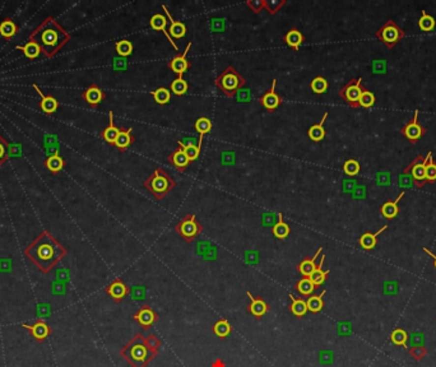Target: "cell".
I'll list each match as a JSON object with an SVG mask.
<instances>
[{"label": "cell", "instance_id": "5b68a950", "mask_svg": "<svg viewBox=\"0 0 436 367\" xmlns=\"http://www.w3.org/2000/svg\"><path fill=\"white\" fill-rule=\"evenodd\" d=\"M214 85L220 88L227 97H235L240 89H242L246 85V79L233 68V66H227L226 69L221 73L216 78Z\"/></svg>", "mask_w": 436, "mask_h": 367}, {"label": "cell", "instance_id": "ac0fdd59", "mask_svg": "<svg viewBox=\"0 0 436 367\" xmlns=\"http://www.w3.org/2000/svg\"><path fill=\"white\" fill-rule=\"evenodd\" d=\"M167 161H169V163H171L177 171H180V172H184V171L190 166V163H192L189 161V158L186 157V154L184 153L181 147H179L177 149H175L173 153L169 154V156H167Z\"/></svg>", "mask_w": 436, "mask_h": 367}, {"label": "cell", "instance_id": "ee69618b", "mask_svg": "<svg viewBox=\"0 0 436 367\" xmlns=\"http://www.w3.org/2000/svg\"><path fill=\"white\" fill-rule=\"evenodd\" d=\"M418 27L424 32H430L435 28V19L429 16L425 10H422V17L418 19Z\"/></svg>", "mask_w": 436, "mask_h": 367}, {"label": "cell", "instance_id": "8992f818", "mask_svg": "<svg viewBox=\"0 0 436 367\" xmlns=\"http://www.w3.org/2000/svg\"><path fill=\"white\" fill-rule=\"evenodd\" d=\"M175 231L181 236L186 242H193L202 232L203 226L197 221L194 214H186L175 226Z\"/></svg>", "mask_w": 436, "mask_h": 367}, {"label": "cell", "instance_id": "2e32d148", "mask_svg": "<svg viewBox=\"0 0 436 367\" xmlns=\"http://www.w3.org/2000/svg\"><path fill=\"white\" fill-rule=\"evenodd\" d=\"M246 295H248L249 300H250V305L248 306V311L253 315V316L259 319V317H263L264 315L269 311V306H268V304L264 301L263 298L254 297L250 291L246 292Z\"/></svg>", "mask_w": 436, "mask_h": 367}, {"label": "cell", "instance_id": "c3c4849f", "mask_svg": "<svg viewBox=\"0 0 436 367\" xmlns=\"http://www.w3.org/2000/svg\"><path fill=\"white\" fill-rule=\"evenodd\" d=\"M10 157V145L5 139L0 135V167L3 166Z\"/></svg>", "mask_w": 436, "mask_h": 367}, {"label": "cell", "instance_id": "5bb4252c", "mask_svg": "<svg viewBox=\"0 0 436 367\" xmlns=\"http://www.w3.org/2000/svg\"><path fill=\"white\" fill-rule=\"evenodd\" d=\"M22 326L25 328V329H27L29 333H31L32 337H33L36 342H38V343L45 342V340H46V339L51 336V333H53V329H51L50 326L47 325L45 321L40 320V319H38L35 324H32V325H29V324H22Z\"/></svg>", "mask_w": 436, "mask_h": 367}, {"label": "cell", "instance_id": "ffe728a7", "mask_svg": "<svg viewBox=\"0 0 436 367\" xmlns=\"http://www.w3.org/2000/svg\"><path fill=\"white\" fill-rule=\"evenodd\" d=\"M149 26H151V28L154 29V31H162L165 33V36L167 37L169 42L174 46L176 51H179V46L174 42V40L170 37L169 35V31H167V18L162 14H154L151 19H149Z\"/></svg>", "mask_w": 436, "mask_h": 367}, {"label": "cell", "instance_id": "bcb514c9", "mask_svg": "<svg viewBox=\"0 0 436 367\" xmlns=\"http://www.w3.org/2000/svg\"><path fill=\"white\" fill-rule=\"evenodd\" d=\"M286 0H265V3H264V9L267 10L269 14L274 16L279 10L282 9V6L286 5Z\"/></svg>", "mask_w": 436, "mask_h": 367}, {"label": "cell", "instance_id": "816d5d0a", "mask_svg": "<svg viewBox=\"0 0 436 367\" xmlns=\"http://www.w3.org/2000/svg\"><path fill=\"white\" fill-rule=\"evenodd\" d=\"M408 353H409L416 361H422L425 356L427 355V351L425 347H422V345H417V347L408 348Z\"/></svg>", "mask_w": 436, "mask_h": 367}, {"label": "cell", "instance_id": "6f0895ef", "mask_svg": "<svg viewBox=\"0 0 436 367\" xmlns=\"http://www.w3.org/2000/svg\"><path fill=\"white\" fill-rule=\"evenodd\" d=\"M210 367H226V364H225V362H223L221 358H217L216 361L212 364V366Z\"/></svg>", "mask_w": 436, "mask_h": 367}, {"label": "cell", "instance_id": "484cf974", "mask_svg": "<svg viewBox=\"0 0 436 367\" xmlns=\"http://www.w3.org/2000/svg\"><path fill=\"white\" fill-rule=\"evenodd\" d=\"M386 228H388V225H385L384 227H381V228H380L379 231L375 233L365 232L364 235L361 236L360 239H358V244L361 245V248L365 249V250H373V249L378 245V236L383 232V231H385Z\"/></svg>", "mask_w": 436, "mask_h": 367}, {"label": "cell", "instance_id": "ba28073f", "mask_svg": "<svg viewBox=\"0 0 436 367\" xmlns=\"http://www.w3.org/2000/svg\"><path fill=\"white\" fill-rule=\"evenodd\" d=\"M361 82L362 78L357 79H351V81L345 85V87L339 91V96L341 98L347 102L351 107L353 109H357L358 107V100H360V96L364 91V88L361 87Z\"/></svg>", "mask_w": 436, "mask_h": 367}, {"label": "cell", "instance_id": "f35d334b", "mask_svg": "<svg viewBox=\"0 0 436 367\" xmlns=\"http://www.w3.org/2000/svg\"><path fill=\"white\" fill-rule=\"evenodd\" d=\"M115 50H116L117 55L120 57H126L130 56L134 50V46H133V42L129 40H120L115 44Z\"/></svg>", "mask_w": 436, "mask_h": 367}, {"label": "cell", "instance_id": "9a60e30c", "mask_svg": "<svg viewBox=\"0 0 436 367\" xmlns=\"http://www.w3.org/2000/svg\"><path fill=\"white\" fill-rule=\"evenodd\" d=\"M105 292L113 298L114 302L120 304L130 293V289H129L128 285L122 282L120 278H116V280L113 281L110 284L107 285L106 288H105Z\"/></svg>", "mask_w": 436, "mask_h": 367}, {"label": "cell", "instance_id": "d590c367", "mask_svg": "<svg viewBox=\"0 0 436 367\" xmlns=\"http://www.w3.org/2000/svg\"><path fill=\"white\" fill-rule=\"evenodd\" d=\"M45 166L51 173H59L65 167V161L60 154H53L45 161Z\"/></svg>", "mask_w": 436, "mask_h": 367}, {"label": "cell", "instance_id": "74e56055", "mask_svg": "<svg viewBox=\"0 0 436 367\" xmlns=\"http://www.w3.org/2000/svg\"><path fill=\"white\" fill-rule=\"evenodd\" d=\"M296 289H297V292L300 295L304 296V297H308V296H311L314 293V291L317 289V285L311 282L310 278L304 277L302 280H300L297 282V284H296Z\"/></svg>", "mask_w": 436, "mask_h": 367}, {"label": "cell", "instance_id": "db71d44e", "mask_svg": "<svg viewBox=\"0 0 436 367\" xmlns=\"http://www.w3.org/2000/svg\"><path fill=\"white\" fill-rule=\"evenodd\" d=\"M236 98H237L238 102H249L251 98V93L249 89H240V91L236 93Z\"/></svg>", "mask_w": 436, "mask_h": 367}, {"label": "cell", "instance_id": "e0dca14e", "mask_svg": "<svg viewBox=\"0 0 436 367\" xmlns=\"http://www.w3.org/2000/svg\"><path fill=\"white\" fill-rule=\"evenodd\" d=\"M82 98L91 107H96L106 98V93L97 85H92L82 93Z\"/></svg>", "mask_w": 436, "mask_h": 367}, {"label": "cell", "instance_id": "11a10c76", "mask_svg": "<svg viewBox=\"0 0 436 367\" xmlns=\"http://www.w3.org/2000/svg\"><path fill=\"white\" fill-rule=\"evenodd\" d=\"M114 68L116 70H124L128 68V64L122 57H117V59L114 60Z\"/></svg>", "mask_w": 436, "mask_h": 367}, {"label": "cell", "instance_id": "4dcf8cb0", "mask_svg": "<svg viewBox=\"0 0 436 367\" xmlns=\"http://www.w3.org/2000/svg\"><path fill=\"white\" fill-rule=\"evenodd\" d=\"M324 260H325V255H323V256H321V260H320V263L318 264L317 269H315L314 272L311 273V276L309 277L311 282L317 285V288L323 284L324 282H325V280L328 278V274L330 273V270H323Z\"/></svg>", "mask_w": 436, "mask_h": 367}, {"label": "cell", "instance_id": "d6a6232c", "mask_svg": "<svg viewBox=\"0 0 436 367\" xmlns=\"http://www.w3.org/2000/svg\"><path fill=\"white\" fill-rule=\"evenodd\" d=\"M17 32H18V27L12 19L6 18L0 22V36L5 38V40H10V38L14 37L17 35Z\"/></svg>", "mask_w": 436, "mask_h": 367}, {"label": "cell", "instance_id": "9c48e42d", "mask_svg": "<svg viewBox=\"0 0 436 367\" xmlns=\"http://www.w3.org/2000/svg\"><path fill=\"white\" fill-rule=\"evenodd\" d=\"M431 152L427 153L426 157H422V156H418L413 162L405 169V173L409 172L411 171V175L413 177V180L418 184V186H424L425 182H426V176H425V167H426L427 162L431 158Z\"/></svg>", "mask_w": 436, "mask_h": 367}, {"label": "cell", "instance_id": "f907efd6", "mask_svg": "<svg viewBox=\"0 0 436 367\" xmlns=\"http://www.w3.org/2000/svg\"><path fill=\"white\" fill-rule=\"evenodd\" d=\"M425 176H426L427 182L436 181V163L433 161V156L425 167Z\"/></svg>", "mask_w": 436, "mask_h": 367}, {"label": "cell", "instance_id": "7c38bea8", "mask_svg": "<svg viewBox=\"0 0 436 367\" xmlns=\"http://www.w3.org/2000/svg\"><path fill=\"white\" fill-rule=\"evenodd\" d=\"M276 85L277 81L276 79H273V81H272V85H270V89H268V91L259 98V102H261V104L263 105L264 109L269 111V113L276 111L277 109L283 104L282 97L276 92Z\"/></svg>", "mask_w": 436, "mask_h": 367}, {"label": "cell", "instance_id": "1f68e13d", "mask_svg": "<svg viewBox=\"0 0 436 367\" xmlns=\"http://www.w3.org/2000/svg\"><path fill=\"white\" fill-rule=\"evenodd\" d=\"M195 130L199 133V141H198V148L202 149V143H203V137L205 134L212 130V121L208 117H199L197 121H195L194 125Z\"/></svg>", "mask_w": 436, "mask_h": 367}, {"label": "cell", "instance_id": "b9f144b4", "mask_svg": "<svg viewBox=\"0 0 436 367\" xmlns=\"http://www.w3.org/2000/svg\"><path fill=\"white\" fill-rule=\"evenodd\" d=\"M390 340H392L393 344L401 345L403 348L407 349V340H408V334L406 330H403L402 328H398L394 332L390 334Z\"/></svg>", "mask_w": 436, "mask_h": 367}, {"label": "cell", "instance_id": "60d3db41", "mask_svg": "<svg viewBox=\"0 0 436 367\" xmlns=\"http://www.w3.org/2000/svg\"><path fill=\"white\" fill-rule=\"evenodd\" d=\"M170 89H171V92H173L174 94H176V96H182V94H185L186 92L189 91V83L185 81V79L182 78V77H177V78L171 83Z\"/></svg>", "mask_w": 436, "mask_h": 367}, {"label": "cell", "instance_id": "680465c9", "mask_svg": "<svg viewBox=\"0 0 436 367\" xmlns=\"http://www.w3.org/2000/svg\"><path fill=\"white\" fill-rule=\"evenodd\" d=\"M424 251H425V253H426L427 255H430V256L433 257V259H434V265H435V269H436V255L433 254V253H431V251L429 250V249H427V248H424Z\"/></svg>", "mask_w": 436, "mask_h": 367}, {"label": "cell", "instance_id": "f5cc1de1", "mask_svg": "<svg viewBox=\"0 0 436 367\" xmlns=\"http://www.w3.org/2000/svg\"><path fill=\"white\" fill-rule=\"evenodd\" d=\"M264 3H265V0H249V1H246V5L258 14L264 9Z\"/></svg>", "mask_w": 436, "mask_h": 367}, {"label": "cell", "instance_id": "cb8c5ba5", "mask_svg": "<svg viewBox=\"0 0 436 367\" xmlns=\"http://www.w3.org/2000/svg\"><path fill=\"white\" fill-rule=\"evenodd\" d=\"M119 133H120V128H117V126L115 125V122H114V113L113 111H110V113H109V125L104 129V132L101 133V138L104 139L107 144L114 145Z\"/></svg>", "mask_w": 436, "mask_h": 367}, {"label": "cell", "instance_id": "7a4b0ae2", "mask_svg": "<svg viewBox=\"0 0 436 367\" xmlns=\"http://www.w3.org/2000/svg\"><path fill=\"white\" fill-rule=\"evenodd\" d=\"M161 345L162 342L153 334L145 337L141 333H137L120 349V356L132 367H147L158 355Z\"/></svg>", "mask_w": 436, "mask_h": 367}, {"label": "cell", "instance_id": "f1b7e54d", "mask_svg": "<svg viewBox=\"0 0 436 367\" xmlns=\"http://www.w3.org/2000/svg\"><path fill=\"white\" fill-rule=\"evenodd\" d=\"M403 195L405 193H401L399 194L398 198L396 200L393 201H385V203L381 205L380 210H381V214L385 217L386 220H393V218H396L399 213V208H398V203L402 198H403Z\"/></svg>", "mask_w": 436, "mask_h": 367}, {"label": "cell", "instance_id": "44dd1931", "mask_svg": "<svg viewBox=\"0 0 436 367\" xmlns=\"http://www.w3.org/2000/svg\"><path fill=\"white\" fill-rule=\"evenodd\" d=\"M162 9L165 10L167 18L170 19V23H171V25H170V28H169L170 37L171 38H182L184 37V36L186 35V26L184 25L182 22H180V21H175V19L173 18V16H171L170 10L167 9L166 5H162Z\"/></svg>", "mask_w": 436, "mask_h": 367}, {"label": "cell", "instance_id": "7402d4cb", "mask_svg": "<svg viewBox=\"0 0 436 367\" xmlns=\"http://www.w3.org/2000/svg\"><path fill=\"white\" fill-rule=\"evenodd\" d=\"M33 88H35V91L37 92L38 96L41 97V102H40L41 110L44 111L45 113H49V115L55 113V111L58 110V107H59V102H58L57 98H54L53 96H50V94H49V96L44 94V92L41 91L40 88H38L36 85H33Z\"/></svg>", "mask_w": 436, "mask_h": 367}, {"label": "cell", "instance_id": "6da1fadb", "mask_svg": "<svg viewBox=\"0 0 436 367\" xmlns=\"http://www.w3.org/2000/svg\"><path fill=\"white\" fill-rule=\"evenodd\" d=\"M66 254L68 250L47 231H42L25 249L26 257L35 264L44 274L50 273Z\"/></svg>", "mask_w": 436, "mask_h": 367}, {"label": "cell", "instance_id": "d4e9b609", "mask_svg": "<svg viewBox=\"0 0 436 367\" xmlns=\"http://www.w3.org/2000/svg\"><path fill=\"white\" fill-rule=\"evenodd\" d=\"M283 41H285L287 46H290L295 51H298L301 45L305 42V36L302 35L300 29L291 28L283 36Z\"/></svg>", "mask_w": 436, "mask_h": 367}, {"label": "cell", "instance_id": "836d02e7", "mask_svg": "<svg viewBox=\"0 0 436 367\" xmlns=\"http://www.w3.org/2000/svg\"><path fill=\"white\" fill-rule=\"evenodd\" d=\"M326 291H323L320 295H311L309 296V298L306 300V305H308V310L313 314H318L320 311L323 310L324 308V300L323 297L325 296Z\"/></svg>", "mask_w": 436, "mask_h": 367}, {"label": "cell", "instance_id": "3957f363", "mask_svg": "<svg viewBox=\"0 0 436 367\" xmlns=\"http://www.w3.org/2000/svg\"><path fill=\"white\" fill-rule=\"evenodd\" d=\"M29 40L40 46L47 57H54L70 41V35L55 21L49 17L29 35Z\"/></svg>", "mask_w": 436, "mask_h": 367}, {"label": "cell", "instance_id": "83f0119b", "mask_svg": "<svg viewBox=\"0 0 436 367\" xmlns=\"http://www.w3.org/2000/svg\"><path fill=\"white\" fill-rule=\"evenodd\" d=\"M326 117H328V113H324L323 117L320 120V122L315 124V125L310 126V129L308 130L309 138L313 141H320L325 138V129H324V122H325Z\"/></svg>", "mask_w": 436, "mask_h": 367}, {"label": "cell", "instance_id": "8d00e7d4", "mask_svg": "<svg viewBox=\"0 0 436 367\" xmlns=\"http://www.w3.org/2000/svg\"><path fill=\"white\" fill-rule=\"evenodd\" d=\"M231 332H233V326L227 319H220L213 325V333L216 334V337L221 339L227 338L231 334Z\"/></svg>", "mask_w": 436, "mask_h": 367}, {"label": "cell", "instance_id": "7dc6e473", "mask_svg": "<svg viewBox=\"0 0 436 367\" xmlns=\"http://www.w3.org/2000/svg\"><path fill=\"white\" fill-rule=\"evenodd\" d=\"M374 104H375V96H374L373 92L364 89L360 96V100H358V107L369 109V107L374 106Z\"/></svg>", "mask_w": 436, "mask_h": 367}, {"label": "cell", "instance_id": "681fc988", "mask_svg": "<svg viewBox=\"0 0 436 367\" xmlns=\"http://www.w3.org/2000/svg\"><path fill=\"white\" fill-rule=\"evenodd\" d=\"M360 163L356 160H347L343 165V171L349 176H356L360 172Z\"/></svg>", "mask_w": 436, "mask_h": 367}, {"label": "cell", "instance_id": "7bdbcfd3", "mask_svg": "<svg viewBox=\"0 0 436 367\" xmlns=\"http://www.w3.org/2000/svg\"><path fill=\"white\" fill-rule=\"evenodd\" d=\"M310 88L314 93L323 94L328 91L329 83H328V81H326L325 78H323V77H317V78H314L311 81Z\"/></svg>", "mask_w": 436, "mask_h": 367}, {"label": "cell", "instance_id": "277c9868", "mask_svg": "<svg viewBox=\"0 0 436 367\" xmlns=\"http://www.w3.org/2000/svg\"><path fill=\"white\" fill-rule=\"evenodd\" d=\"M143 185L157 200H162L175 189L176 181L165 169L160 167L145 180Z\"/></svg>", "mask_w": 436, "mask_h": 367}, {"label": "cell", "instance_id": "52a82bcc", "mask_svg": "<svg viewBox=\"0 0 436 367\" xmlns=\"http://www.w3.org/2000/svg\"><path fill=\"white\" fill-rule=\"evenodd\" d=\"M405 36H406L405 31H403L401 27H398V26L394 23V21H392V19L388 21V22H386L379 31H377V38H379V40L381 41L383 44H385L386 47H389V49H392L394 45L398 44L399 41L405 37Z\"/></svg>", "mask_w": 436, "mask_h": 367}, {"label": "cell", "instance_id": "9f6ffc18", "mask_svg": "<svg viewBox=\"0 0 436 367\" xmlns=\"http://www.w3.org/2000/svg\"><path fill=\"white\" fill-rule=\"evenodd\" d=\"M212 29L214 32H223V19H213L212 21Z\"/></svg>", "mask_w": 436, "mask_h": 367}, {"label": "cell", "instance_id": "8fae6325", "mask_svg": "<svg viewBox=\"0 0 436 367\" xmlns=\"http://www.w3.org/2000/svg\"><path fill=\"white\" fill-rule=\"evenodd\" d=\"M192 45H193L192 42H189L188 46H186V49L184 50V53L177 54L176 56H174L173 59L170 60L169 63H167V66H169L170 69L173 70L175 74H177V77H182V74H184L185 72H188V70L190 69V66H192L190 61L186 59V56H188V53H189V50H190Z\"/></svg>", "mask_w": 436, "mask_h": 367}, {"label": "cell", "instance_id": "e575fe53", "mask_svg": "<svg viewBox=\"0 0 436 367\" xmlns=\"http://www.w3.org/2000/svg\"><path fill=\"white\" fill-rule=\"evenodd\" d=\"M16 49L19 51H23L25 56L29 60L36 59V57L40 56V54L42 53V50L40 49V46H38L36 42H33L32 40H29V41L26 42L25 46H17Z\"/></svg>", "mask_w": 436, "mask_h": 367}, {"label": "cell", "instance_id": "ab89813d", "mask_svg": "<svg viewBox=\"0 0 436 367\" xmlns=\"http://www.w3.org/2000/svg\"><path fill=\"white\" fill-rule=\"evenodd\" d=\"M151 94L154 102L158 105H166L171 101V91L167 89V88H157L156 91H152Z\"/></svg>", "mask_w": 436, "mask_h": 367}, {"label": "cell", "instance_id": "d6986e66", "mask_svg": "<svg viewBox=\"0 0 436 367\" xmlns=\"http://www.w3.org/2000/svg\"><path fill=\"white\" fill-rule=\"evenodd\" d=\"M135 141V137L133 135L132 128H120V133L116 141L114 143V147H116L120 152H125L130 145Z\"/></svg>", "mask_w": 436, "mask_h": 367}, {"label": "cell", "instance_id": "f546056e", "mask_svg": "<svg viewBox=\"0 0 436 367\" xmlns=\"http://www.w3.org/2000/svg\"><path fill=\"white\" fill-rule=\"evenodd\" d=\"M291 305H290V311L295 315L296 317H302L308 314V305L304 298H297L293 295H290Z\"/></svg>", "mask_w": 436, "mask_h": 367}, {"label": "cell", "instance_id": "4316f807", "mask_svg": "<svg viewBox=\"0 0 436 367\" xmlns=\"http://www.w3.org/2000/svg\"><path fill=\"white\" fill-rule=\"evenodd\" d=\"M272 233L274 235V237L278 240H285L287 239L291 233V227H290L289 223H286L283 221L282 213L278 214V221L273 225L272 227Z\"/></svg>", "mask_w": 436, "mask_h": 367}, {"label": "cell", "instance_id": "603a6c76", "mask_svg": "<svg viewBox=\"0 0 436 367\" xmlns=\"http://www.w3.org/2000/svg\"><path fill=\"white\" fill-rule=\"evenodd\" d=\"M323 253V248H319L315 253V255L313 257H305L304 260L297 265V270L300 272V274H302L304 277H310L311 273L317 269L318 264H317V259L320 254Z\"/></svg>", "mask_w": 436, "mask_h": 367}, {"label": "cell", "instance_id": "4fadbf2b", "mask_svg": "<svg viewBox=\"0 0 436 367\" xmlns=\"http://www.w3.org/2000/svg\"><path fill=\"white\" fill-rule=\"evenodd\" d=\"M418 113H420V111H418V110L414 111L413 119H412L411 121L408 122V124H406V125L403 126V128H402V130H401L402 134L405 135L406 138H407L409 141H412V143H414V141H417L418 139H420L421 137L424 135V133H425V129L422 128V126H421L420 124H418V120H417L418 119Z\"/></svg>", "mask_w": 436, "mask_h": 367}, {"label": "cell", "instance_id": "30bf717a", "mask_svg": "<svg viewBox=\"0 0 436 367\" xmlns=\"http://www.w3.org/2000/svg\"><path fill=\"white\" fill-rule=\"evenodd\" d=\"M133 319H134L137 323H139V325H141L143 329L147 330L149 329L156 321H158L160 316H158L157 312H156L149 305H143V306H141V309L135 312Z\"/></svg>", "mask_w": 436, "mask_h": 367}, {"label": "cell", "instance_id": "f6af8a7d", "mask_svg": "<svg viewBox=\"0 0 436 367\" xmlns=\"http://www.w3.org/2000/svg\"><path fill=\"white\" fill-rule=\"evenodd\" d=\"M179 147L182 148V151H184V153L186 154V157L189 158V161H190V162H193V161H195V160H198L199 154H201V149L198 148V145H194V144L186 145V144H184L182 141H179Z\"/></svg>", "mask_w": 436, "mask_h": 367}]
</instances>
